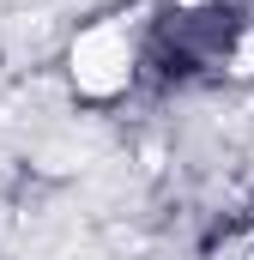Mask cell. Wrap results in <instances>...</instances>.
<instances>
[{"mask_svg":"<svg viewBox=\"0 0 254 260\" xmlns=\"http://www.w3.org/2000/svg\"><path fill=\"white\" fill-rule=\"evenodd\" d=\"M133 61H139L133 30L115 24V18H103V24L79 30V43H73V85L85 97H115V91H127V79H133Z\"/></svg>","mask_w":254,"mask_h":260,"instance_id":"1","label":"cell"}]
</instances>
